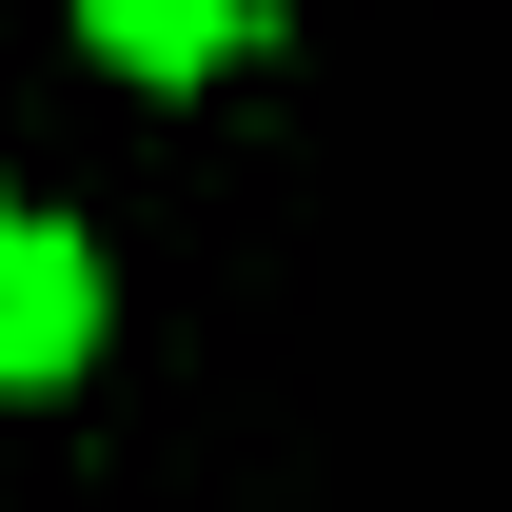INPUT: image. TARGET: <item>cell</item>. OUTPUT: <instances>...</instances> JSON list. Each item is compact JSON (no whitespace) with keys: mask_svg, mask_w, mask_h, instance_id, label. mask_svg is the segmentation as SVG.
Listing matches in <instances>:
<instances>
[{"mask_svg":"<svg viewBox=\"0 0 512 512\" xmlns=\"http://www.w3.org/2000/svg\"><path fill=\"white\" fill-rule=\"evenodd\" d=\"M79 335H99V256L60 217H0V375H79Z\"/></svg>","mask_w":512,"mask_h":512,"instance_id":"6da1fadb","label":"cell"},{"mask_svg":"<svg viewBox=\"0 0 512 512\" xmlns=\"http://www.w3.org/2000/svg\"><path fill=\"white\" fill-rule=\"evenodd\" d=\"M79 20H99V60H138V79H197L237 40V0H79Z\"/></svg>","mask_w":512,"mask_h":512,"instance_id":"7a4b0ae2","label":"cell"}]
</instances>
